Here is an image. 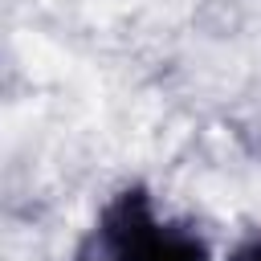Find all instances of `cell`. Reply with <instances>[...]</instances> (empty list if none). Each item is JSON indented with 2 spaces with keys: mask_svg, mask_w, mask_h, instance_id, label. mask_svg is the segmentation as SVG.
Returning a JSON list of instances; mask_svg holds the SVG:
<instances>
[{
  "mask_svg": "<svg viewBox=\"0 0 261 261\" xmlns=\"http://www.w3.org/2000/svg\"><path fill=\"white\" fill-rule=\"evenodd\" d=\"M98 249L102 261H208L204 241L179 228H163L139 188L122 192L102 212Z\"/></svg>",
  "mask_w": 261,
  "mask_h": 261,
  "instance_id": "cell-1",
  "label": "cell"
},
{
  "mask_svg": "<svg viewBox=\"0 0 261 261\" xmlns=\"http://www.w3.org/2000/svg\"><path fill=\"white\" fill-rule=\"evenodd\" d=\"M228 261H261V237H253V241H245Z\"/></svg>",
  "mask_w": 261,
  "mask_h": 261,
  "instance_id": "cell-2",
  "label": "cell"
}]
</instances>
